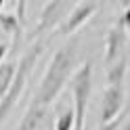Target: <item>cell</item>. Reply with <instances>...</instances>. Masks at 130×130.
I'll use <instances>...</instances> for the list:
<instances>
[{
  "instance_id": "15",
  "label": "cell",
  "mask_w": 130,
  "mask_h": 130,
  "mask_svg": "<svg viewBox=\"0 0 130 130\" xmlns=\"http://www.w3.org/2000/svg\"><path fill=\"white\" fill-rule=\"evenodd\" d=\"M118 130H130V118H128V120H126V122H124V124H122Z\"/></svg>"
},
{
  "instance_id": "10",
  "label": "cell",
  "mask_w": 130,
  "mask_h": 130,
  "mask_svg": "<svg viewBox=\"0 0 130 130\" xmlns=\"http://www.w3.org/2000/svg\"><path fill=\"white\" fill-rule=\"evenodd\" d=\"M124 76H126V59H120L107 67V86H124Z\"/></svg>"
},
{
  "instance_id": "3",
  "label": "cell",
  "mask_w": 130,
  "mask_h": 130,
  "mask_svg": "<svg viewBox=\"0 0 130 130\" xmlns=\"http://www.w3.org/2000/svg\"><path fill=\"white\" fill-rule=\"evenodd\" d=\"M92 90V65L90 61L82 63L71 76V96H74V130L86 128V107Z\"/></svg>"
},
{
  "instance_id": "1",
  "label": "cell",
  "mask_w": 130,
  "mask_h": 130,
  "mask_svg": "<svg viewBox=\"0 0 130 130\" xmlns=\"http://www.w3.org/2000/svg\"><path fill=\"white\" fill-rule=\"evenodd\" d=\"M76 51H78V42L71 40V42L61 46L53 55V59L48 61L44 74L40 78L38 90L34 92V99H31L25 116H23L21 124H19V130H42L53 103L61 94L63 86L67 84V80L74 76Z\"/></svg>"
},
{
  "instance_id": "7",
  "label": "cell",
  "mask_w": 130,
  "mask_h": 130,
  "mask_svg": "<svg viewBox=\"0 0 130 130\" xmlns=\"http://www.w3.org/2000/svg\"><path fill=\"white\" fill-rule=\"evenodd\" d=\"M124 44H126V29L122 27V23L118 21L113 27H109L107 36H105V55H103V59H105V65H107V67L120 59V53H122V48H124Z\"/></svg>"
},
{
  "instance_id": "17",
  "label": "cell",
  "mask_w": 130,
  "mask_h": 130,
  "mask_svg": "<svg viewBox=\"0 0 130 130\" xmlns=\"http://www.w3.org/2000/svg\"><path fill=\"white\" fill-rule=\"evenodd\" d=\"M84 130H88V126H86V128H84Z\"/></svg>"
},
{
  "instance_id": "4",
  "label": "cell",
  "mask_w": 130,
  "mask_h": 130,
  "mask_svg": "<svg viewBox=\"0 0 130 130\" xmlns=\"http://www.w3.org/2000/svg\"><path fill=\"white\" fill-rule=\"evenodd\" d=\"M65 11H71V6L67 2H61V0H53V2H46L42 6V13H40V19H38V25L34 29V40L38 38H42L46 31H51L53 34V29H57L61 25V21L65 17Z\"/></svg>"
},
{
  "instance_id": "5",
  "label": "cell",
  "mask_w": 130,
  "mask_h": 130,
  "mask_svg": "<svg viewBox=\"0 0 130 130\" xmlns=\"http://www.w3.org/2000/svg\"><path fill=\"white\" fill-rule=\"evenodd\" d=\"M99 9L96 2H80V4H74L71 11L67 15V19L61 21V25L55 29V36H71L84 25V23L92 17Z\"/></svg>"
},
{
  "instance_id": "14",
  "label": "cell",
  "mask_w": 130,
  "mask_h": 130,
  "mask_svg": "<svg viewBox=\"0 0 130 130\" xmlns=\"http://www.w3.org/2000/svg\"><path fill=\"white\" fill-rule=\"evenodd\" d=\"M9 51H11L9 44H6V42H0V63H4V57L9 55Z\"/></svg>"
},
{
  "instance_id": "13",
  "label": "cell",
  "mask_w": 130,
  "mask_h": 130,
  "mask_svg": "<svg viewBox=\"0 0 130 130\" xmlns=\"http://www.w3.org/2000/svg\"><path fill=\"white\" fill-rule=\"evenodd\" d=\"M120 126H122V118L118 116L113 122H109V124H101V126H99V130H118Z\"/></svg>"
},
{
  "instance_id": "12",
  "label": "cell",
  "mask_w": 130,
  "mask_h": 130,
  "mask_svg": "<svg viewBox=\"0 0 130 130\" xmlns=\"http://www.w3.org/2000/svg\"><path fill=\"white\" fill-rule=\"evenodd\" d=\"M120 23H122V27H124L126 31H130V4L126 6L124 15H122V17H120Z\"/></svg>"
},
{
  "instance_id": "11",
  "label": "cell",
  "mask_w": 130,
  "mask_h": 130,
  "mask_svg": "<svg viewBox=\"0 0 130 130\" xmlns=\"http://www.w3.org/2000/svg\"><path fill=\"white\" fill-rule=\"evenodd\" d=\"M76 122H74V111L69 107H65L59 116H57V122H55V130H74Z\"/></svg>"
},
{
  "instance_id": "6",
  "label": "cell",
  "mask_w": 130,
  "mask_h": 130,
  "mask_svg": "<svg viewBox=\"0 0 130 130\" xmlns=\"http://www.w3.org/2000/svg\"><path fill=\"white\" fill-rule=\"evenodd\" d=\"M124 107V86H107L101 101V124L113 122Z\"/></svg>"
},
{
  "instance_id": "9",
  "label": "cell",
  "mask_w": 130,
  "mask_h": 130,
  "mask_svg": "<svg viewBox=\"0 0 130 130\" xmlns=\"http://www.w3.org/2000/svg\"><path fill=\"white\" fill-rule=\"evenodd\" d=\"M15 71H17V61H4L0 63V99L9 92V88L13 84Z\"/></svg>"
},
{
  "instance_id": "8",
  "label": "cell",
  "mask_w": 130,
  "mask_h": 130,
  "mask_svg": "<svg viewBox=\"0 0 130 130\" xmlns=\"http://www.w3.org/2000/svg\"><path fill=\"white\" fill-rule=\"evenodd\" d=\"M0 29L13 38V42L9 44V48L15 53L19 48V44H21V31H23L21 21L15 17L13 13H0Z\"/></svg>"
},
{
  "instance_id": "2",
  "label": "cell",
  "mask_w": 130,
  "mask_h": 130,
  "mask_svg": "<svg viewBox=\"0 0 130 130\" xmlns=\"http://www.w3.org/2000/svg\"><path fill=\"white\" fill-rule=\"evenodd\" d=\"M44 48H46V40L38 38V40H34V42H31V46L21 55V59L17 61V71H15L13 84H11V88H9V92L0 99V126L4 124V120L9 118V113L15 109V105H17L19 96L23 94L25 84H27L31 71H34V67H36L38 59L42 57Z\"/></svg>"
},
{
  "instance_id": "16",
  "label": "cell",
  "mask_w": 130,
  "mask_h": 130,
  "mask_svg": "<svg viewBox=\"0 0 130 130\" xmlns=\"http://www.w3.org/2000/svg\"><path fill=\"white\" fill-rule=\"evenodd\" d=\"M2 9H4V2H2V0H0V13H2Z\"/></svg>"
}]
</instances>
